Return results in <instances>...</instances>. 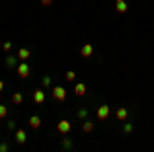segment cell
Instances as JSON below:
<instances>
[{"mask_svg": "<svg viewBox=\"0 0 154 152\" xmlns=\"http://www.w3.org/2000/svg\"><path fill=\"white\" fill-rule=\"evenodd\" d=\"M56 129H58L62 136H68V134H70V129H72V121H68V119H62V121H58Z\"/></svg>", "mask_w": 154, "mask_h": 152, "instance_id": "obj_1", "label": "cell"}, {"mask_svg": "<svg viewBox=\"0 0 154 152\" xmlns=\"http://www.w3.org/2000/svg\"><path fill=\"white\" fill-rule=\"evenodd\" d=\"M51 95H54V99L56 101H66V88L64 86H51Z\"/></svg>", "mask_w": 154, "mask_h": 152, "instance_id": "obj_2", "label": "cell"}, {"mask_svg": "<svg viewBox=\"0 0 154 152\" xmlns=\"http://www.w3.org/2000/svg\"><path fill=\"white\" fill-rule=\"evenodd\" d=\"M17 74H19V78H29V74H31L29 64H27V62H21V64L17 66Z\"/></svg>", "mask_w": 154, "mask_h": 152, "instance_id": "obj_3", "label": "cell"}, {"mask_svg": "<svg viewBox=\"0 0 154 152\" xmlns=\"http://www.w3.org/2000/svg\"><path fill=\"white\" fill-rule=\"evenodd\" d=\"M109 115H111L109 105H99V109H97V119H99V121H105Z\"/></svg>", "mask_w": 154, "mask_h": 152, "instance_id": "obj_4", "label": "cell"}, {"mask_svg": "<svg viewBox=\"0 0 154 152\" xmlns=\"http://www.w3.org/2000/svg\"><path fill=\"white\" fill-rule=\"evenodd\" d=\"M93 54H95V47L91 45V43H84V45L80 47V56H82V58H91Z\"/></svg>", "mask_w": 154, "mask_h": 152, "instance_id": "obj_5", "label": "cell"}, {"mask_svg": "<svg viewBox=\"0 0 154 152\" xmlns=\"http://www.w3.org/2000/svg\"><path fill=\"white\" fill-rule=\"evenodd\" d=\"M115 117H117L119 121L123 123V121H128V117H130V111H128V109H123V107H119L117 111H115Z\"/></svg>", "mask_w": 154, "mask_h": 152, "instance_id": "obj_6", "label": "cell"}, {"mask_svg": "<svg viewBox=\"0 0 154 152\" xmlns=\"http://www.w3.org/2000/svg\"><path fill=\"white\" fill-rule=\"evenodd\" d=\"M14 140H17V144H25L27 142V132L25 129H14Z\"/></svg>", "mask_w": 154, "mask_h": 152, "instance_id": "obj_7", "label": "cell"}, {"mask_svg": "<svg viewBox=\"0 0 154 152\" xmlns=\"http://www.w3.org/2000/svg\"><path fill=\"white\" fill-rule=\"evenodd\" d=\"M33 103H35V105H41V103H45V93H43L41 88L33 93Z\"/></svg>", "mask_w": 154, "mask_h": 152, "instance_id": "obj_8", "label": "cell"}, {"mask_svg": "<svg viewBox=\"0 0 154 152\" xmlns=\"http://www.w3.org/2000/svg\"><path fill=\"white\" fill-rule=\"evenodd\" d=\"M17 58L21 60V62H27V60L31 58V51H29V49H27V47H21V49H19V51H17Z\"/></svg>", "mask_w": 154, "mask_h": 152, "instance_id": "obj_9", "label": "cell"}, {"mask_svg": "<svg viewBox=\"0 0 154 152\" xmlns=\"http://www.w3.org/2000/svg\"><path fill=\"white\" fill-rule=\"evenodd\" d=\"M74 93L78 95V97H84V95H86V84H84V82H76V84H74Z\"/></svg>", "mask_w": 154, "mask_h": 152, "instance_id": "obj_10", "label": "cell"}, {"mask_svg": "<svg viewBox=\"0 0 154 152\" xmlns=\"http://www.w3.org/2000/svg\"><path fill=\"white\" fill-rule=\"evenodd\" d=\"M29 126H31L33 129H39L41 128V117L39 115H31L29 117Z\"/></svg>", "mask_w": 154, "mask_h": 152, "instance_id": "obj_11", "label": "cell"}, {"mask_svg": "<svg viewBox=\"0 0 154 152\" xmlns=\"http://www.w3.org/2000/svg\"><path fill=\"white\" fill-rule=\"evenodd\" d=\"M115 11L121 12V14L128 12V2H125V0H115Z\"/></svg>", "mask_w": 154, "mask_h": 152, "instance_id": "obj_12", "label": "cell"}, {"mask_svg": "<svg viewBox=\"0 0 154 152\" xmlns=\"http://www.w3.org/2000/svg\"><path fill=\"white\" fill-rule=\"evenodd\" d=\"M17 56H6V60H4V64H6V68H14V70H17V66H19V64H17Z\"/></svg>", "mask_w": 154, "mask_h": 152, "instance_id": "obj_13", "label": "cell"}, {"mask_svg": "<svg viewBox=\"0 0 154 152\" xmlns=\"http://www.w3.org/2000/svg\"><path fill=\"white\" fill-rule=\"evenodd\" d=\"M93 128H95V123H93V121H88V117H86V119H82V132H86V134H88V132H93Z\"/></svg>", "mask_w": 154, "mask_h": 152, "instance_id": "obj_14", "label": "cell"}, {"mask_svg": "<svg viewBox=\"0 0 154 152\" xmlns=\"http://www.w3.org/2000/svg\"><path fill=\"white\" fill-rule=\"evenodd\" d=\"M72 146H74V142H72L70 138H64V142H62V148H64V150H70Z\"/></svg>", "mask_w": 154, "mask_h": 152, "instance_id": "obj_15", "label": "cell"}, {"mask_svg": "<svg viewBox=\"0 0 154 152\" xmlns=\"http://www.w3.org/2000/svg\"><path fill=\"white\" fill-rule=\"evenodd\" d=\"M12 103H14V105H21V103H23V95L14 93V95H12Z\"/></svg>", "mask_w": 154, "mask_h": 152, "instance_id": "obj_16", "label": "cell"}, {"mask_svg": "<svg viewBox=\"0 0 154 152\" xmlns=\"http://www.w3.org/2000/svg\"><path fill=\"white\" fill-rule=\"evenodd\" d=\"M76 115H78V119H86V117H88V109H78V113H76Z\"/></svg>", "mask_w": 154, "mask_h": 152, "instance_id": "obj_17", "label": "cell"}, {"mask_svg": "<svg viewBox=\"0 0 154 152\" xmlns=\"http://www.w3.org/2000/svg\"><path fill=\"white\" fill-rule=\"evenodd\" d=\"M11 49H12V43H11V41H4V43H2V51H4V54H8Z\"/></svg>", "mask_w": 154, "mask_h": 152, "instance_id": "obj_18", "label": "cell"}, {"mask_svg": "<svg viewBox=\"0 0 154 152\" xmlns=\"http://www.w3.org/2000/svg\"><path fill=\"white\" fill-rule=\"evenodd\" d=\"M66 80H68V82H74V80H76V72H66Z\"/></svg>", "mask_w": 154, "mask_h": 152, "instance_id": "obj_19", "label": "cell"}, {"mask_svg": "<svg viewBox=\"0 0 154 152\" xmlns=\"http://www.w3.org/2000/svg\"><path fill=\"white\" fill-rule=\"evenodd\" d=\"M8 115V109H6V105H0V119L2 117H6Z\"/></svg>", "mask_w": 154, "mask_h": 152, "instance_id": "obj_20", "label": "cell"}, {"mask_svg": "<svg viewBox=\"0 0 154 152\" xmlns=\"http://www.w3.org/2000/svg\"><path fill=\"white\" fill-rule=\"evenodd\" d=\"M43 86H45V88L51 86V76H45V78H43Z\"/></svg>", "mask_w": 154, "mask_h": 152, "instance_id": "obj_21", "label": "cell"}, {"mask_svg": "<svg viewBox=\"0 0 154 152\" xmlns=\"http://www.w3.org/2000/svg\"><path fill=\"white\" fill-rule=\"evenodd\" d=\"M123 132H125V134H131V132H134V126H131V123H125V126H123Z\"/></svg>", "mask_w": 154, "mask_h": 152, "instance_id": "obj_22", "label": "cell"}, {"mask_svg": "<svg viewBox=\"0 0 154 152\" xmlns=\"http://www.w3.org/2000/svg\"><path fill=\"white\" fill-rule=\"evenodd\" d=\"M8 148H11V146H8L6 142H0V152H8Z\"/></svg>", "mask_w": 154, "mask_h": 152, "instance_id": "obj_23", "label": "cell"}, {"mask_svg": "<svg viewBox=\"0 0 154 152\" xmlns=\"http://www.w3.org/2000/svg\"><path fill=\"white\" fill-rule=\"evenodd\" d=\"M41 2V6H51L54 4V0H39Z\"/></svg>", "mask_w": 154, "mask_h": 152, "instance_id": "obj_24", "label": "cell"}, {"mask_svg": "<svg viewBox=\"0 0 154 152\" xmlns=\"http://www.w3.org/2000/svg\"><path fill=\"white\" fill-rule=\"evenodd\" d=\"M6 126H8V129H17V123L14 121H6Z\"/></svg>", "mask_w": 154, "mask_h": 152, "instance_id": "obj_25", "label": "cell"}, {"mask_svg": "<svg viewBox=\"0 0 154 152\" xmlns=\"http://www.w3.org/2000/svg\"><path fill=\"white\" fill-rule=\"evenodd\" d=\"M2 88H4V80H0V93H2Z\"/></svg>", "mask_w": 154, "mask_h": 152, "instance_id": "obj_26", "label": "cell"}, {"mask_svg": "<svg viewBox=\"0 0 154 152\" xmlns=\"http://www.w3.org/2000/svg\"><path fill=\"white\" fill-rule=\"evenodd\" d=\"M0 51H2V43H0Z\"/></svg>", "mask_w": 154, "mask_h": 152, "instance_id": "obj_27", "label": "cell"}]
</instances>
